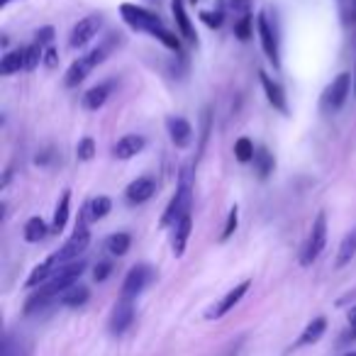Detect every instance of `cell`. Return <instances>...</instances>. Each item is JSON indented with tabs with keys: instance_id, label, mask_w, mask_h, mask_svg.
Returning a JSON list of instances; mask_svg holds the SVG:
<instances>
[{
	"instance_id": "cell-18",
	"label": "cell",
	"mask_w": 356,
	"mask_h": 356,
	"mask_svg": "<svg viewBox=\"0 0 356 356\" xmlns=\"http://www.w3.org/2000/svg\"><path fill=\"white\" fill-rule=\"evenodd\" d=\"M325 332H327V317H315V320L307 322V327L300 332V337H298V341L293 344V349H302V346L317 344Z\"/></svg>"
},
{
	"instance_id": "cell-33",
	"label": "cell",
	"mask_w": 356,
	"mask_h": 356,
	"mask_svg": "<svg viewBox=\"0 0 356 356\" xmlns=\"http://www.w3.org/2000/svg\"><path fill=\"white\" fill-rule=\"evenodd\" d=\"M237 225H239V208L234 205L227 215V222H225V229H222V234H220V242H227V239L234 234V229H237Z\"/></svg>"
},
{
	"instance_id": "cell-32",
	"label": "cell",
	"mask_w": 356,
	"mask_h": 356,
	"mask_svg": "<svg viewBox=\"0 0 356 356\" xmlns=\"http://www.w3.org/2000/svg\"><path fill=\"white\" fill-rule=\"evenodd\" d=\"M252 27H254L252 15H244V17H239V20L234 22V35H237V40L247 42L249 37H252Z\"/></svg>"
},
{
	"instance_id": "cell-16",
	"label": "cell",
	"mask_w": 356,
	"mask_h": 356,
	"mask_svg": "<svg viewBox=\"0 0 356 356\" xmlns=\"http://www.w3.org/2000/svg\"><path fill=\"white\" fill-rule=\"evenodd\" d=\"M59 268H61L59 257H56V254H51V257H47L44 261L40 264V266L32 268V273L27 276L25 286L27 288H40V286H44V283L49 281V278L54 276V273L59 271Z\"/></svg>"
},
{
	"instance_id": "cell-13",
	"label": "cell",
	"mask_w": 356,
	"mask_h": 356,
	"mask_svg": "<svg viewBox=\"0 0 356 356\" xmlns=\"http://www.w3.org/2000/svg\"><path fill=\"white\" fill-rule=\"evenodd\" d=\"M144 147H147V139L142 134H124L113 144V156L120 159V161H127V159H134L137 154H142Z\"/></svg>"
},
{
	"instance_id": "cell-2",
	"label": "cell",
	"mask_w": 356,
	"mask_h": 356,
	"mask_svg": "<svg viewBox=\"0 0 356 356\" xmlns=\"http://www.w3.org/2000/svg\"><path fill=\"white\" fill-rule=\"evenodd\" d=\"M120 15H122V20L137 32H147V35L159 37L163 30H166L161 17L154 15V13L147 10V8L132 6V3H122V6H120Z\"/></svg>"
},
{
	"instance_id": "cell-15",
	"label": "cell",
	"mask_w": 356,
	"mask_h": 356,
	"mask_svg": "<svg viewBox=\"0 0 356 356\" xmlns=\"http://www.w3.org/2000/svg\"><path fill=\"white\" fill-rule=\"evenodd\" d=\"M166 129H168V137H171L173 147H178V149L191 147V142H193V127H191L188 120L168 118L166 120Z\"/></svg>"
},
{
	"instance_id": "cell-26",
	"label": "cell",
	"mask_w": 356,
	"mask_h": 356,
	"mask_svg": "<svg viewBox=\"0 0 356 356\" xmlns=\"http://www.w3.org/2000/svg\"><path fill=\"white\" fill-rule=\"evenodd\" d=\"M51 229L47 227V222L42 218H30L27 220V225H25V242H30V244H37V242H42V239L49 234Z\"/></svg>"
},
{
	"instance_id": "cell-24",
	"label": "cell",
	"mask_w": 356,
	"mask_h": 356,
	"mask_svg": "<svg viewBox=\"0 0 356 356\" xmlns=\"http://www.w3.org/2000/svg\"><path fill=\"white\" fill-rule=\"evenodd\" d=\"M20 69H25V47H20L15 51H8L3 56V61H0V74L3 76H13Z\"/></svg>"
},
{
	"instance_id": "cell-23",
	"label": "cell",
	"mask_w": 356,
	"mask_h": 356,
	"mask_svg": "<svg viewBox=\"0 0 356 356\" xmlns=\"http://www.w3.org/2000/svg\"><path fill=\"white\" fill-rule=\"evenodd\" d=\"M88 298H90V291L86 286H71L69 291H64L61 293V298H59V305H66V307H81V305H86L88 302Z\"/></svg>"
},
{
	"instance_id": "cell-9",
	"label": "cell",
	"mask_w": 356,
	"mask_h": 356,
	"mask_svg": "<svg viewBox=\"0 0 356 356\" xmlns=\"http://www.w3.org/2000/svg\"><path fill=\"white\" fill-rule=\"evenodd\" d=\"M252 288V281H242V283H237V286L232 288V291H227L222 296V300H218L213 307L208 310V320H222L225 315H227L229 310H234V307L242 302V298L247 296V291Z\"/></svg>"
},
{
	"instance_id": "cell-31",
	"label": "cell",
	"mask_w": 356,
	"mask_h": 356,
	"mask_svg": "<svg viewBox=\"0 0 356 356\" xmlns=\"http://www.w3.org/2000/svg\"><path fill=\"white\" fill-rule=\"evenodd\" d=\"M93 156H95V142L90 137H83L76 144V159L79 161H90Z\"/></svg>"
},
{
	"instance_id": "cell-42",
	"label": "cell",
	"mask_w": 356,
	"mask_h": 356,
	"mask_svg": "<svg viewBox=\"0 0 356 356\" xmlns=\"http://www.w3.org/2000/svg\"><path fill=\"white\" fill-rule=\"evenodd\" d=\"M10 3H15V0H0V10H3V8H8Z\"/></svg>"
},
{
	"instance_id": "cell-29",
	"label": "cell",
	"mask_w": 356,
	"mask_h": 356,
	"mask_svg": "<svg viewBox=\"0 0 356 356\" xmlns=\"http://www.w3.org/2000/svg\"><path fill=\"white\" fill-rule=\"evenodd\" d=\"M254 154H257V147H254V142L249 137H239L234 142V159L239 163H249L254 159Z\"/></svg>"
},
{
	"instance_id": "cell-22",
	"label": "cell",
	"mask_w": 356,
	"mask_h": 356,
	"mask_svg": "<svg viewBox=\"0 0 356 356\" xmlns=\"http://www.w3.org/2000/svg\"><path fill=\"white\" fill-rule=\"evenodd\" d=\"M69 210H71V191H64L59 205H56V210H54V220H51V232L54 234L64 232L66 220H69Z\"/></svg>"
},
{
	"instance_id": "cell-14",
	"label": "cell",
	"mask_w": 356,
	"mask_h": 356,
	"mask_svg": "<svg viewBox=\"0 0 356 356\" xmlns=\"http://www.w3.org/2000/svg\"><path fill=\"white\" fill-rule=\"evenodd\" d=\"M259 79H261V88L266 93V100L273 105V110H278L281 115H288V98L286 90L281 88V83H276L266 71H259Z\"/></svg>"
},
{
	"instance_id": "cell-43",
	"label": "cell",
	"mask_w": 356,
	"mask_h": 356,
	"mask_svg": "<svg viewBox=\"0 0 356 356\" xmlns=\"http://www.w3.org/2000/svg\"><path fill=\"white\" fill-rule=\"evenodd\" d=\"M341 356H356V351H349V354H341Z\"/></svg>"
},
{
	"instance_id": "cell-21",
	"label": "cell",
	"mask_w": 356,
	"mask_h": 356,
	"mask_svg": "<svg viewBox=\"0 0 356 356\" xmlns=\"http://www.w3.org/2000/svg\"><path fill=\"white\" fill-rule=\"evenodd\" d=\"M252 161L259 178H268L273 173V168H276V159H273V154L266 147H257V154H254Z\"/></svg>"
},
{
	"instance_id": "cell-1",
	"label": "cell",
	"mask_w": 356,
	"mask_h": 356,
	"mask_svg": "<svg viewBox=\"0 0 356 356\" xmlns=\"http://www.w3.org/2000/svg\"><path fill=\"white\" fill-rule=\"evenodd\" d=\"M191 205H193V173L186 166L184 171H181V176H178V186H176V193H173L171 203L166 205L161 220H159V227L161 229L173 227L178 220H184L186 215H191Z\"/></svg>"
},
{
	"instance_id": "cell-40",
	"label": "cell",
	"mask_w": 356,
	"mask_h": 356,
	"mask_svg": "<svg viewBox=\"0 0 356 356\" xmlns=\"http://www.w3.org/2000/svg\"><path fill=\"white\" fill-rule=\"evenodd\" d=\"M344 22H346V25H351V27H356V0H351L349 8H346Z\"/></svg>"
},
{
	"instance_id": "cell-3",
	"label": "cell",
	"mask_w": 356,
	"mask_h": 356,
	"mask_svg": "<svg viewBox=\"0 0 356 356\" xmlns=\"http://www.w3.org/2000/svg\"><path fill=\"white\" fill-rule=\"evenodd\" d=\"M90 244V232H88V215H81L79 222H76V229L74 234L69 237V242L64 244V247L56 252V257H59L61 266H66V264L71 261H79L81 254L88 249Z\"/></svg>"
},
{
	"instance_id": "cell-20",
	"label": "cell",
	"mask_w": 356,
	"mask_h": 356,
	"mask_svg": "<svg viewBox=\"0 0 356 356\" xmlns=\"http://www.w3.org/2000/svg\"><path fill=\"white\" fill-rule=\"evenodd\" d=\"M110 90H113V83H98L83 95V100H81V103H83L86 110H93V113H95V110H100L105 103H108Z\"/></svg>"
},
{
	"instance_id": "cell-4",
	"label": "cell",
	"mask_w": 356,
	"mask_h": 356,
	"mask_svg": "<svg viewBox=\"0 0 356 356\" xmlns=\"http://www.w3.org/2000/svg\"><path fill=\"white\" fill-rule=\"evenodd\" d=\"M105 54H108V49H105V47H98V49H93V51H88V54L79 56V59H76L74 64L69 66V71H66V76H64V86H66V88H76L79 83H83V81L90 76V71L105 61Z\"/></svg>"
},
{
	"instance_id": "cell-5",
	"label": "cell",
	"mask_w": 356,
	"mask_h": 356,
	"mask_svg": "<svg viewBox=\"0 0 356 356\" xmlns=\"http://www.w3.org/2000/svg\"><path fill=\"white\" fill-rule=\"evenodd\" d=\"M325 244H327V215L325 213H317V218L312 220V227L310 234H307V242L302 247L300 254V264L302 266H310L320 259V254L325 252Z\"/></svg>"
},
{
	"instance_id": "cell-30",
	"label": "cell",
	"mask_w": 356,
	"mask_h": 356,
	"mask_svg": "<svg viewBox=\"0 0 356 356\" xmlns=\"http://www.w3.org/2000/svg\"><path fill=\"white\" fill-rule=\"evenodd\" d=\"M42 61H44V47H40L37 42L25 47V71H35Z\"/></svg>"
},
{
	"instance_id": "cell-6",
	"label": "cell",
	"mask_w": 356,
	"mask_h": 356,
	"mask_svg": "<svg viewBox=\"0 0 356 356\" xmlns=\"http://www.w3.org/2000/svg\"><path fill=\"white\" fill-rule=\"evenodd\" d=\"M154 281V268L149 264H137L127 271L122 283V296L120 298H127V300H134L137 296H142L147 291V286Z\"/></svg>"
},
{
	"instance_id": "cell-11",
	"label": "cell",
	"mask_w": 356,
	"mask_h": 356,
	"mask_svg": "<svg viewBox=\"0 0 356 356\" xmlns=\"http://www.w3.org/2000/svg\"><path fill=\"white\" fill-rule=\"evenodd\" d=\"M100 27H103V17H100V15H88V17H83V20L76 22L74 30H71L69 44L74 47V49H81V47H86L90 40H93L95 35H98Z\"/></svg>"
},
{
	"instance_id": "cell-41",
	"label": "cell",
	"mask_w": 356,
	"mask_h": 356,
	"mask_svg": "<svg viewBox=\"0 0 356 356\" xmlns=\"http://www.w3.org/2000/svg\"><path fill=\"white\" fill-rule=\"evenodd\" d=\"M56 61H59V54H56V49H44V64L49 66V69H54L56 66Z\"/></svg>"
},
{
	"instance_id": "cell-10",
	"label": "cell",
	"mask_w": 356,
	"mask_h": 356,
	"mask_svg": "<svg viewBox=\"0 0 356 356\" xmlns=\"http://www.w3.org/2000/svg\"><path fill=\"white\" fill-rule=\"evenodd\" d=\"M134 322V300H127V298H120L118 302H115L113 312H110V334L113 337H122L124 332L132 327Z\"/></svg>"
},
{
	"instance_id": "cell-35",
	"label": "cell",
	"mask_w": 356,
	"mask_h": 356,
	"mask_svg": "<svg viewBox=\"0 0 356 356\" xmlns=\"http://www.w3.org/2000/svg\"><path fill=\"white\" fill-rule=\"evenodd\" d=\"M200 20H203L208 27H213V30H218V27H222V22H225V13L222 10H203L200 13Z\"/></svg>"
},
{
	"instance_id": "cell-37",
	"label": "cell",
	"mask_w": 356,
	"mask_h": 356,
	"mask_svg": "<svg viewBox=\"0 0 356 356\" xmlns=\"http://www.w3.org/2000/svg\"><path fill=\"white\" fill-rule=\"evenodd\" d=\"M110 271H113V264H110V261H98V264H95V268H93L95 283H103L105 278L110 276Z\"/></svg>"
},
{
	"instance_id": "cell-34",
	"label": "cell",
	"mask_w": 356,
	"mask_h": 356,
	"mask_svg": "<svg viewBox=\"0 0 356 356\" xmlns=\"http://www.w3.org/2000/svg\"><path fill=\"white\" fill-rule=\"evenodd\" d=\"M225 8L234 15H252V0H225Z\"/></svg>"
},
{
	"instance_id": "cell-28",
	"label": "cell",
	"mask_w": 356,
	"mask_h": 356,
	"mask_svg": "<svg viewBox=\"0 0 356 356\" xmlns=\"http://www.w3.org/2000/svg\"><path fill=\"white\" fill-rule=\"evenodd\" d=\"M88 220H103L108 218V213L113 210V200L108 198V195H98V198H93L88 205Z\"/></svg>"
},
{
	"instance_id": "cell-19",
	"label": "cell",
	"mask_w": 356,
	"mask_h": 356,
	"mask_svg": "<svg viewBox=\"0 0 356 356\" xmlns=\"http://www.w3.org/2000/svg\"><path fill=\"white\" fill-rule=\"evenodd\" d=\"M191 229H193V218H191V215H186L184 220H178V222L173 225V239H171L173 257H184L186 244H188V237H191Z\"/></svg>"
},
{
	"instance_id": "cell-38",
	"label": "cell",
	"mask_w": 356,
	"mask_h": 356,
	"mask_svg": "<svg viewBox=\"0 0 356 356\" xmlns=\"http://www.w3.org/2000/svg\"><path fill=\"white\" fill-rule=\"evenodd\" d=\"M3 356H22L20 346L15 344V339H13V337H8V339L3 341Z\"/></svg>"
},
{
	"instance_id": "cell-44",
	"label": "cell",
	"mask_w": 356,
	"mask_h": 356,
	"mask_svg": "<svg viewBox=\"0 0 356 356\" xmlns=\"http://www.w3.org/2000/svg\"><path fill=\"white\" fill-rule=\"evenodd\" d=\"M354 93H356V71H354Z\"/></svg>"
},
{
	"instance_id": "cell-8",
	"label": "cell",
	"mask_w": 356,
	"mask_h": 356,
	"mask_svg": "<svg viewBox=\"0 0 356 356\" xmlns=\"http://www.w3.org/2000/svg\"><path fill=\"white\" fill-rule=\"evenodd\" d=\"M257 27H259V40H261V49L266 54V59L273 64V69H281V51H278V35L276 27L268 22V15L261 13L257 17Z\"/></svg>"
},
{
	"instance_id": "cell-7",
	"label": "cell",
	"mask_w": 356,
	"mask_h": 356,
	"mask_svg": "<svg viewBox=\"0 0 356 356\" xmlns=\"http://www.w3.org/2000/svg\"><path fill=\"white\" fill-rule=\"evenodd\" d=\"M351 90V74H339L322 93V110L325 113H337L346 103Z\"/></svg>"
},
{
	"instance_id": "cell-27",
	"label": "cell",
	"mask_w": 356,
	"mask_h": 356,
	"mask_svg": "<svg viewBox=\"0 0 356 356\" xmlns=\"http://www.w3.org/2000/svg\"><path fill=\"white\" fill-rule=\"evenodd\" d=\"M129 244H132V237L127 232H118V234H110L108 242H105V249L113 257H124L129 252Z\"/></svg>"
},
{
	"instance_id": "cell-36",
	"label": "cell",
	"mask_w": 356,
	"mask_h": 356,
	"mask_svg": "<svg viewBox=\"0 0 356 356\" xmlns=\"http://www.w3.org/2000/svg\"><path fill=\"white\" fill-rule=\"evenodd\" d=\"M54 35H56L54 27H49V25H47V27H40V30L35 32L37 44H40V47H49L51 42H54Z\"/></svg>"
},
{
	"instance_id": "cell-45",
	"label": "cell",
	"mask_w": 356,
	"mask_h": 356,
	"mask_svg": "<svg viewBox=\"0 0 356 356\" xmlns=\"http://www.w3.org/2000/svg\"><path fill=\"white\" fill-rule=\"evenodd\" d=\"M191 3H195V0H191Z\"/></svg>"
},
{
	"instance_id": "cell-39",
	"label": "cell",
	"mask_w": 356,
	"mask_h": 356,
	"mask_svg": "<svg viewBox=\"0 0 356 356\" xmlns=\"http://www.w3.org/2000/svg\"><path fill=\"white\" fill-rule=\"evenodd\" d=\"M356 341V307L349 312V332L344 334V341Z\"/></svg>"
},
{
	"instance_id": "cell-12",
	"label": "cell",
	"mask_w": 356,
	"mask_h": 356,
	"mask_svg": "<svg viewBox=\"0 0 356 356\" xmlns=\"http://www.w3.org/2000/svg\"><path fill=\"white\" fill-rule=\"evenodd\" d=\"M154 193H156V181H154L152 176H139L127 186L124 198H127L129 205H142V203H147V200H152Z\"/></svg>"
},
{
	"instance_id": "cell-25",
	"label": "cell",
	"mask_w": 356,
	"mask_h": 356,
	"mask_svg": "<svg viewBox=\"0 0 356 356\" xmlns=\"http://www.w3.org/2000/svg\"><path fill=\"white\" fill-rule=\"evenodd\" d=\"M354 257H356V227L351 229L344 239H341L339 252H337V266H339V268L346 266V264H349Z\"/></svg>"
},
{
	"instance_id": "cell-17",
	"label": "cell",
	"mask_w": 356,
	"mask_h": 356,
	"mask_svg": "<svg viewBox=\"0 0 356 356\" xmlns=\"http://www.w3.org/2000/svg\"><path fill=\"white\" fill-rule=\"evenodd\" d=\"M171 10H173V17H176V27L178 32L186 37L188 42H198V35H195V27L193 22H191L188 13H186V3L184 0H171Z\"/></svg>"
}]
</instances>
